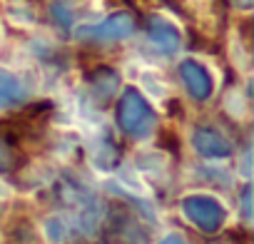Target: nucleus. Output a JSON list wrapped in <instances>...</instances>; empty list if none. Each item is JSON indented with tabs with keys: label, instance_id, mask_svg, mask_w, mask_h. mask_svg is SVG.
I'll list each match as a JSON object with an SVG mask.
<instances>
[{
	"label": "nucleus",
	"instance_id": "9b49d317",
	"mask_svg": "<svg viewBox=\"0 0 254 244\" xmlns=\"http://www.w3.org/2000/svg\"><path fill=\"white\" fill-rule=\"evenodd\" d=\"M45 234H48V242L50 244H60L65 239V224L60 217H50L45 222Z\"/></svg>",
	"mask_w": 254,
	"mask_h": 244
},
{
	"label": "nucleus",
	"instance_id": "9d476101",
	"mask_svg": "<svg viewBox=\"0 0 254 244\" xmlns=\"http://www.w3.org/2000/svg\"><path fill=\"white\" fill-rule=\"evenodd\" d=\"M77 217H80V224H82L85 232H95V227H97V222L102 217V204L97 199H87L80 207V214Z\"/></svg>",
	"mask_w": 254,
	"mask_h": 244
},
{
	"label": "nucleus",
	"instance_id": "423d86ee",
	"mask_svg": "<svg viewBox=\"0 0 254 244\" xmlns=\"http://www.w3.org/2000/svg\"><path fill=\"white\" fill-rule=\"evenodd\" d=\"M147 35H150L152 45L157 50H162L165 55H175L180 50V45H182L180 30L165 18H152L150 25H147Z\"/></svg>",
	"mask_w": 254,
	"mask_h": 244
},
{
	"label": "nucleus",
	"instance_id": "7ed1b4c3",
	"mask_svg": "<svg viewBox=\"0 0 254 244\" xmlns=\"http://www.w3.org/2000/svg\"><path fill=\"white\" fill-rule=\"evenodd\" d=\"M135 33V20L127 13H115L107 20H102L100 25H82L77 28V35L82 40H95V43H115V40H125Z\"/></svg>",
	"mask_w": 254,
	"mask_h": 244
},
{
	"label": "nucleus",
	"instance_id": "f8f14e48",
	"mask_svg": "<svg viewBox=\"0 0 254 244\" xmlns=\"http://www.w3.org/2000/svg\"><path fill=\"white\" fill-rule=\"evenodd\" d=\"M157 244H187V242H185L180 234H167V237H162Z\"/></svg>",
	"mask_w": 254,
	"mask_h": 244
},
{
	"label": "nucleus",
	"instance_id": "6e6552de",
	"mask_svg": "<svg viewBox=\"0 0 254 244\" xmlns=\"http://www.w3.org/2000/svg\"><path fill=\"white\" fill-rule=\"evenodd\" d=\"M115 162H117V150L110 145V140H97L92 147V165L100 172H110L115 170Z\"/></svg>",
	"mask_w": 254,
	"mask_h": 244
},
{
	"label": "nucleus",
	"instance_id": "2eb2a0df",
	"mask_svg": "<svg viewBox=\"0 0 254 244\" xmlns=\"http://www.w3.org/2000/svg\"><path fill=\"white\" fill-rule=\"evenodd\" d=\"M8 194H10L8 184H3V182H0V197H8Z\"/></svg>",
	"mask_w": 254,
	"mask_h": 244
},
{
	"label": "nucleus",
	"instance_id": "20e7f679",
	"mask_svg": "<svg viewBox=\"0 0 254 244\" xmlns=\"http://www.w3.org/2000/svg\"><path fill=\"white\" fill-rule=\"evenodd\" d=\"M192 147L204 160H227L234 152L232 150V142L222 132H217L214 127H194V132H192Z\"/></svg>",
	"mask_w": 254,
	"mask_h": 244
},
{
	"label": "nucleus",
	"instance_id": "f257e3e1",
	"mask_svg": "<svg viewBox=\"0 0 254 244\" xmlns=\"http://www.w3.org/2000/svg\"><path fill=\"white\" fill-rule=\"evenodd\" d=\"M117 125L125 135H130L132 140H147L155 132L157 117L150 102L145 100L142 92L137 90H125L117 100Z\"/></svg>",
	"mask_w": 254,
	"mask_h": 244
},
{
	"label": "nucleus",
	"instance_id": "1a4fd4ad",
	"mask_svg": "<svg viewBox=\"0 0 254 244\" xmlns=\"http://www.w3.org/2000/svg\"><path fill=\"white\" fill-rule=\"evenodd\" d=\"M117 85H120V77L112 70H97L95 77H92V87H95L97 97H102V100H110L115 95Z\"/></svg>",
	"mask_w": 254,
	"mask_h": 244
},
{
	"label": "nucleus",
	"instance_id": "f03ea898",
	"mask_svg": "<svg viewBox=\"0 0 254 244\" xmlns=\"http://www.w3.org/2000/svg\"><path fill=\"white\" fill-rule=\"evenodd\" d=\"M182 214L202 232H209L214 234L217 229H222L224 219H227V209L214 199V197H207V194H190L182 199Z\"/></svg>",
	"mask_w": 254,
	"mask_h": 244
},
{
	"label": "nucleus",
	"instance_id": "0eeeda50",
	"mask_svg": "<svg viewBox=\"0 0 254 244\" xmlns=\"http://www.w3.org/2000/svg\"><path fill=\"white\" fill-rule=\"evenodd\" d=\"M25 100V87L23 82L5 72V70H0V110H5V107H13V105H20Z\"/></svg>",
	"mask_w": 254,
	"mask_h": 244
},
{
	"label": "nucleus",
	"instance_id": "ddd939ff",
	"mask_svg": "<svg viewBox=\"0 0 254 244\" xmlns=\"http://www.w3.org/2000/svg\"><path fill=\"white\" fill-rule=\"evenodd\" d=\"M232 3H234L237 8H242V10H249V8H252V3H254V0H232Z\"/></svg>",
	"mask_w": 254,
	"mask_h": 244
},
{
	"label": "nucleus",
	"instance_id": "39448f33",
	"mask_svg": "<svg viewBox=\"0 0 254 244\" xmlns=\"http://www.w3.org/2000/svg\"><path fill=\"white\" fill-rule=\"evenodd\" d=\"M180 77H182L187 92L194 100H207L212 95V77H209L207 67L199 65L197 60H182L180 62Z\"/></svg>",
	"mask_w": 254,
	"mask_h": 244
},
{
	"label": "nucleus",
	"instance_id": "4468645a",
	"mask_svg": "<svg viewBox=\"0 0 254 244\" xmlns=\"http://www.w3.org/2000/svg\"><path fill=\"white\" fill-rule=\"evenodd\" d=\"M244 217H249V189L244 192Z\"/></svg>",
	"mask_w": 254,
	"mask_h": 244
}]
</instances>
